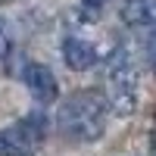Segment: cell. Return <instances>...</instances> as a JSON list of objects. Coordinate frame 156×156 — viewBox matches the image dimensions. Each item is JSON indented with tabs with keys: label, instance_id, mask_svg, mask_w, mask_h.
I'll list each match as a JSON object with an SVG mask.
<instances>
[{
	"label": "cell",
	"instance_id": "6da1fadb",
	"mask_svg": "<svg viewBox=\"0 0 156 156\" xmlns=\"http://www.w3.org/2000/svg\"><path fill=\"white\" fill-rule=\"evenodd\" d=\"M106 112L109 106L97 90H75L59 106L56 122L66 137L78 140V144H90V140H100L106 131Z\"/></svg>",
	"mask_w": 156,
	"mask_h": 156
},
{
	"label": "cell",
	"instance_id": "8992f818",
	"mask_svg": "<svg viewBox=\"0 0 156 156\" xmlns=\"http://www.w3.org/2000/svg\"><path fill=\"white\" fill-rule=\"evenodd\" d=\"M119 16L131 28H156V0H125Z\"/></svg>",
	"mask_w": 156,
	"mask_h": 156
},
{
	"label": "cell",
	"instance_id": "52a82bcc",
	"mask_svg": "<svg viewBox=\"0 0 156 156\" xmlns=\"http://www.w3.org/2000/svg\"><path fill=\"white\" fill-rule=\"evenodd\" d=\"M106 3H109V0H81V9H84L87 19H97V12L106 6Z\"/></svg>",
	"mask_w": 156,
	"mask_h": 156
},
{
	"label": "cell",
	"instance_id": "7a4b0ae2",
	"mask_svg": "<svg viewBox=\"0 0 156 156\" xmlns=\"http://www.w3.org/2000/svg\"><path fill=\"white\" fill-rule=\"evenodd\" d=\"M106 106L125 119V115H131L134 106H137V69L131 56H128V50H115L112 59H109V72H106Z\"/></svg>",
	"mask_w": 156,
	"mask_h": 156
},
{
	"label": "cell",
	"instance_id": "30bf717a",
	"mask_svg": "<svg viewBox=\"0 0 156 156\" xmlns=\"http://www.w3.org/2000/svg\"><path fill=\"white\" fill-rule=\"evenodd\" d=\"M0 3H6V0H0Z\"/></svg>",
	"mask_w": 156,
	"mask_h": 156
},
{
	"label": "cell",
	"instance_id": "5b68a950",
	"mask_svg": "<svg viewBox=\"0 0 156 156\" xmlns=\"http://www.w3.org/2000/svg\"><path fill=\"white\" fill-rule=\"evenodd\" d=\"M62 59H66L69 69H75V72H87V69L97 62V50H94V44H87L84 37L69 34L66 41H62Z\"/></svg>",
	"mask_w": 156,
	"mask_h": 156
},
{
	"label": "cell",
	"instance_id": "3957f363",
	"mask_svg": "<svg viewBox=\"0 0 156 156\" xmlns=\"http://www.w3.org/2000/svg\"><path fill=\"white\" fill-rule=\"evenodd\" d=\"M44 131H47V122L37 112L25 115L19 125L0 128V156H31L44 140Z\"/></svg>",
	"mask_w": 156,
	"mask_h": 156
},
{
	"label": "cell",
	"instance_id": "ba28073f",
	"mask_svg": "<svg viewBox=\"0 0 156 156\" xmlns=\"http://www.w3.org/2000/svg\"><path fill=\"white\" fill-rule=\"evenodd\" d=\"M144 53H147V62L156 69V28H150L147 34V44H144Z\"/></svg>",
	"mask_w": 156,
	"mask_h": 156
},
{
	"label": "cell",
	"instance_id": "277c9868",
	"mask_svg": "<svg viewBox=\"0 0 156 156\" xmlns=\"http://www.w3.org/2000/svg\"><path fill=\"white\" fill-rule=\"evenodd\" d=\"M22 81L25 87L31 90V97L37 103H53L59 97V81H56V75L50 66H44V62H28V66L22 69Z\"/></svg>",
	"mask_w": 156,
	"mask_h": 156
},
{
	"label": "cell",
	"instance_id": "9c48e42d",
	"mask_svg": "<svg viewBox=\"0 0 156 156\" xmlns=\"http://www.w3.org/2000/svg\"><path fill=\"white\" fill-rule=\"evenodd\" d=\"M9 47H12V41H9V31H6V22L0 19V59H6V56H9Z\"/></svg>",
	"mask_w": 156,
	"mask_h": 156
},
{
	"label": "cell",
	"instance_id": "8fae6325",
	"mask_svg": "<svg viewBox=\"0 0 156 156\" xmlns=\"http://www.w3.org/2000/svg\"><path fill=\"white\" fill-rule=\"evenodd\" d=\"M153 156H156V153H153Z\"/></svg>",
	"mask_w": 156,
	"mask_h": 156
}]
</instances>
